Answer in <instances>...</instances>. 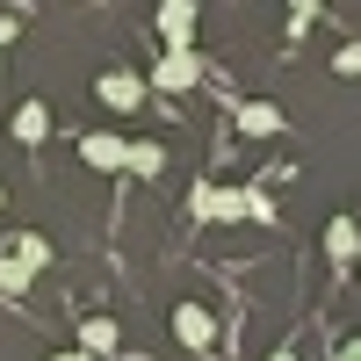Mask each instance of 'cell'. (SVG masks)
<instances>
[{
  "mask_svg": "<svg viewBox=\"0 0 361 361\" xmlns=\"http://www.w3.org/2000/svg\"><path fill=\"white\" fill-rule=\"evenodd\" d=\"M44 267H51L44 231H8L0 238V296H29V282H37Z\"/></svg>",
  "mask_w": 361,
  "mask_h": 361,
  "instance_id": "cell-1",
  "label": "cell"
},
{
  "mask_svg": "<svg viewBox=\"0 0 361 361\" xmlns=\"http://www.w3.org/2000/svg\"><path fill=\"white\" fill-rule=\"evenodd\" d=\"M209 66H202V51H159V66L145 73V87L152 94H188V87H202Z\"/></svg>",
  "mask_w": 361,
  "mask_h": 361,
  "instance_id": "cell-2",
  "label": "cell"
},
{
  "mask_svg": "<svg viewBox=\"0 0 361 361\" xmlns=\"http://www.w3.org/2000/svg\"><path fill=\"white\" fill-rule=\"evenodd\" d=\"M145 94H152V87H145V73H130V66H109V73L94 80V102H102V109H116V116H130Z\"/></svg>",
  "mask_w": 361,
  "mask_h": 361,
  "instance_id": "cell-3",
  "label": "cell"
},
{
  "mask_svg": "<svg viewBox=\"0 0 361 361\" xmlns=\"http://www.w3.org/2000/svg\"><path fill=\"white\" fill-rule=\"evenodd\" d=\"M173 340H180V347H195V354H202V347H217V311H209L202 296H188V304L173 311Z\"/></svg>",
  "mask_w": 361,
  "mask_h": 361,
  "instance_id": "cell-4",
  "label": "cell"
},
{
  "mask_svg": "<svg viewBox=\"0 0 361 361\" xmlns=\"http://www.w3.org/2000/svg\"><path fill=\"white\" fill-rule=\"evenodd\" d=\"M80 159L94 166V173H123L130 137H123V130H87V137H80Z\"/></svg>",
  "mask_w": 361,
  "mask_h": 361,
  "instance_id": "cell-5",
  "label": "cell"
},
{
  "mask_svg": "<svg viewBox=\"0 0 361 361\" xmlns=\"http://www.w3.org/2000/svg\"><path fill=\"white\" fill-rule=\"evenodd\" d=\"M159 51H195V0H166L159 8Z\"/></svg>",
  "mask_w": 361,
  "mask_h": 361,
  "instance_id": "cell-6",
  "label": "cell"
},
{
  "mask_svg": "<svg viewBox=\"0 0 361 361\" xmlns=\"http://www.w3.org/2000/svg\"><path fill=\"white\" fill-rule=\"evenodd\" d=\"M231 123L246 130V137H282V130H289V116H282V102H238V109H231Z\"/></svg>",
  "mask_w": 361,
  "mask_h": 361,
  "instance_id": "cell-7",
  "label": "cell"
},
{
  "mask_svg": "<svg viewBox=\"0 0 361 361\" xmlns=\"http://www.w3.org/2000/svg\"><path fill=\"white\" fill-rule=\"evenodd\" d=\"M8 137H15V145H44V137H51V109H44V102H22L15 123H8Z\"/></svg>",
  "mask_w": 361,
  "mask_h": 361,
  "instance_id": "cell-8",
  "label": "cell"
},
{
  "mask_svg": "<svg viewBox=\"0 0 361 361\" xmlns=\"http://www.w3.org/2000/svg\"><path fill=\"white\" fill-rule=\"evenodd\" d=\"M325 253H333V267L361 260V224L354 217H333V224H325Z\"/></svg>",
  "mask_w": 361,
  "mask_h": 361,
  "instance_id": "cell-9",
  "label": "cell"
},
{
  "mask_svg": "<svg viewBox=\"0 0 361 361\" xmlns=\"http://www.w3.org/2000/svg\"><path fill=\"white\" fill-rule=\"evenodd\" d=\"M116 347H123V325H116V318H87V325H80V354L102 361V354H116Z\"/></svg>",
  "mask_w": 361,
  "mask_h": 361,
  "instance_id": "cell-10",
  "label": "cell"
},
{
  "mask_svg": "<svg viewBox=\"0 0 361 361\" xmlns=\"http://www.w3.org/2000/svg\"><path fill=\"white\" fill-rule=\"evenodd\" d=\"M159 166H166V145H152V137H137V145H130V159H123V173H137V180H152Z\"/></svg>",
  "mask_w": 361,
  "mask_h": 361,
  "instance_id": "cell-11",
  "label": "cell"
},
{
  "mask_svg": "<svg viewBox=\"0 0 361 361\" xmlns=\"http://www.w3.org/2000/svg\"><path fill=\"white\" fill-rule=\"evenodd\" d=\"M318 15H325V8H318V0H296V8H289V37H304V29H311Z\"/></svg>",
  "mask_w": 361,
  "mask_h": 361,
  "instance_id": "cell-12",
  "label": "cell"
},
{
  "mask_svg": "<svg viewBox=\"0 0 361 361\" xmlns=\"http://www.w3.org/2000/svg\"><path fill=\"white\" fill-rule=\"evenodd\" d=\"M333 66H340V73H347V80H354V73H361V44H347V51H340V58H333Z\"/></svg>",
  "mask_w": 361,
  "mask_h": 361,
  "instance_id": "cell-13",
  "label": "cell"
},
{
  "mask_svg": "<svg viewBox=\"0 0 361 361\" xmlns=\"http://www.w3.org/2000/svg\"><path fill=\"white\" fill-rule=\"evenodd\" d=\"M44 361H94V354H80V347H66V354H44Z\"/></svg>",
  "mask_w": 361,
  "mask_h": 361,
  "instance_id": "cell-14",
  "label": "cell"
},
{
  "mask_svg": "<svg viewBox=\"0 0 361 361\" xmlns=\"http://www.w3.org/2000/svg\"><path fill=\"white\" fill-rule=\"evenodd\" d=\"M333 361H361V340H347V347H340V354H333Z\"/></svg>",
  "mask_w": 361,
  "mask_h": 361,
  "instance_id": "cell-15",
  "label": "cell"
},
{
  "mask_svg": "<svg viewBox=\"0 0 361 361\" xmlns=\"http://www.w3.org/2000/svg\"><path fill=\"white\" fill-rule=\"evenodd\" d=\"M0 202H8V188H0Z\"/></svg>",
  "mask_w": 361,
  "mask_h": 361,
  "instance_id": "cell-16",
  "label": "cell"
}]
</instances>
